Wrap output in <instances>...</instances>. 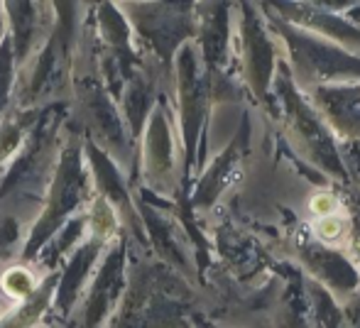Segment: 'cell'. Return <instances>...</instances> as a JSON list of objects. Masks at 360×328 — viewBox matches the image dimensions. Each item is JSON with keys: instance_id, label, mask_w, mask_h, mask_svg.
Listing matches in <instances>:
<instances>
[{"instance_id": "6da1fadb", "label": "cell", "mask_w": 360, "mask_h": 328, "mask_svg": "<svg viewBox=\"0 0 360 328\" xmlns=\"http://www.w3.org/2000/svg\"><path fill=\"white\" fill-rule=\"evenodd\" d=\"M309 209H311V214H316L319 218H323V216H336L338 201L333 199V194L321 191V194H316L311 201H309Z\"/></svg>"}, {"instance_id": "7a4b0ae2", "label": "cell", "mask_w": 360, "mask_h": 328, "mask_svg": "<svg viewBox=\"0 0 360 328\" xmlns=\"http://www.w3.org/2000/svg\"><path fill=\"white\" fill-rule=\"evenodd\" d=\"M316 233L321 235L323 240H336V238H341V233H343V221L338 218V216H323V218H319V223H316Z\"/></svg>"}]
</instances>
